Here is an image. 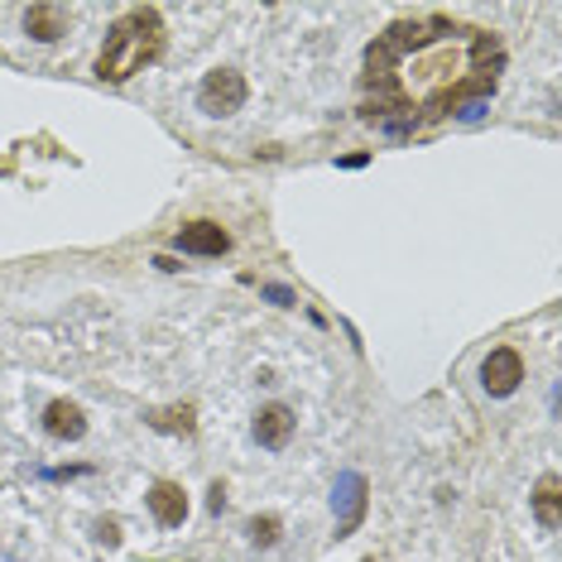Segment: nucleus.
<instances>
[{
	"instance_id": "20e7f679",
	"label": "nucleus",
	"mask_w": 562,
	"mask_h": 562,
	"mask_svg": "<svg viewBox=\"0 0 562 562\" xmlns=\"http://www.w3.org/2000/svg\"><path fill=\"white\" fill-rule=\"evenodd\" d=\"M519 380H524V361H519V351L495 347V351L481 361V385H485V394H495V400L515 394V390H519Z\"/></svg>"
},
{
	"instance_id": "1a4fd4ad",
	"label": "nucleus",
	"mask_w": 562,
	"mask_h": 562,
	"mask_svg": "<svg viewBox=\"0 0 562 562\" xmlns=\"http://www.w3.org/2000/svg\"><path fill=\"white\" fill-rule=\"evenodd\" d=\"M337 501H341V509H347V515H341V539H347L356 524H361V509H366V481H361V476H341V481H337V495H331V505H337Z\"/></svg>"
},
{
	"instance_id": "0eeeda50",
	"label": "nucleus",
	"mask_w": 562,
	"mask_h": 562,
	"mask_svg": "<svg viewBox=\"0 0 562 562\" xmlns=\"http://www.w3.org/2000/svg\"><path fill=\"white\" fill-rule=\"evenodd\" d=\"M226 246H232V236L212 222H193L178 232V250H188V255H222Z\"/></svg>"
},
{
	"instance_id": "9b49d317",
	"label": "nucleus",
	"mask_w": 562,
	"mask_h": 562,
	"mask_svg": "<svg viewBox=\"0 0 562 562\" xmlns=\"http://www.w3.org/2000/svg\"><path fill=\"white\" fill-rule=\"evenodd\" d=\"M533 515H539L543 529H558V476L539 481V491H533Z\"/></svg>"
},
{
	"instance_id": "423d86ee",
	"label": "nucleus",
	"mask_w": 562,
	"mask_h": 562,
	"mask_svg": "<svg viewBox=\"0 0 562 562\" xmlns=\"http://www.w3.org/2000/svg\"><path fill=\"white\" fill-rule=\"evenodd\" d=\"M149 509H155V519L164 524V529H173V524H183V519H188V495H183V485L159 481L155 491H149Z\"/></svg>"
},
{
	"instance_id": "f03ea898",
	"label": "nucleus",
	"mask_w": 562,
	"mask_h": 562,
	"mask_svg": "<svg viewBox=\"0 0 562 562\" xmlns=\"http://www.w3.org/2000/svg\"><path fill=\"white\" fill-rule=\"evenodd\" d=\"M164 48V20L159 10H125V15L111 24L106 48L97 58V78L101 82H125L135 78L145 63H155Z\"/></svg>"
},
{
	"instance_id": "39448f33",
	"label": "nucleus",
	"mask_w": 562,
	"mask_h": 562,
	"mask_svg": "<svg viewBox=\"0 0 562 562\" xmlns=\"http://www.w3.org/2000/svg\"><path fill=\"white\" fill-rule=\"evenodd\" d=\"M289 438H293V414L284 404H270V408H260V414H255V442H260V447L279 452Z\"/></svg>"
},
{
	"instance_id": "7ed1b4c3",
	"label": "nucleus",
	"mask_w": 562,
	"mask_h": 562,
	"mask_svg": "<svg viewBox=\"0 0 562 562\" xmlns=\"http://www.w3.org/2000/svg\"><path fill=\"white\" fill-rule=\"evenodd\" d=\"M198 106L207 111V116H236V111L246 106V78L232 68L207 72V82H202V92H198Z\"/></svg>"
},
{
	"instance_id": "f257e3e1",
	"label": "nucleus",
	"mask_w": 562,
	"mask_h": 562,
	"mask_svg": "<svg viewBox=\"0 0 562 562\" xmlns=\"http://www.w3.org/2000/svg\"><path fill=\"white\" fill-rule=\"evenodd\" d=\"M501 63L505 48L485 30L442 15L400 20L366 48V87L375 97L370 116H385L394 131L438 121L467 101L491 97Z\"/></svg>"
},
{
	"instance_id": "f8f14e48",
	"label": "nucleus",
	"mask_w": 562,
	"mask_h": 562,
	"mask_svg": "<svg viewBox=\"0 0 562 562\" xmlns=\"http://www.w3.org/2000/svg\"><path fill=\"white\" fill-rule=\"evenodd\" d=\"M250 539L255 543H274L279 539V519H255L250 524Z\"/></svg>"
},
{
	"instance_id": "9d476101",
	"label": "nucleus",
	"mask_w": 562,
	"mask_h": 562,
	"mask_svg": "<svg viewBox=\"0 0 562 562\" xmlns=\"http://www.w3.org/2000/svg\"><path fill=\"white\" fill-rule=\"evenodd\" d=\"M44 428L54 432V438H82L87 432V418H82V408L78 404H68V400H58V404H48V414H44Z\"/></svg>"
},
{
	"instance_id": "6e6552de",
	"label": "nucleus",
	"mask_w": 562,
	"mask_h": 562,
	"mask_svg": "<svg viewBox=\"0 0 562 562\" xmlns=\"http://www.w3.org/2000/svg\"><path fill=\"white\" fill-rule=\"evenodd\" d=\"M24 30H30L34 40L54 44L58 34L68 30V10H63V5H30V10H24Z\"/></svg>"
}]
</instances>
